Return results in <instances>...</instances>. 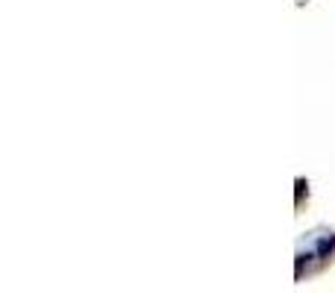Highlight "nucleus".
<instances>
[{"label": "nucleus", "mask_w": 335, "mask_h": 293, "mask_svg": "<svg viewBox=\"0 0 335 293\" xmlns=\"http://www.w3.org/2000/svg\"><path fill=\"white\" fill-rule=\"evenodd\" d=\"M335 249V234H329V237H323L321 244H318V258H329Z\"/></svg>", "instance_id": "1"}]
</instances>
